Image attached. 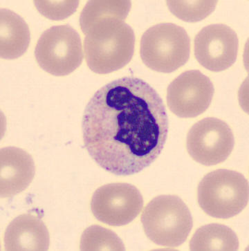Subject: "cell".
Returning a JSON list of instances; mask_svg holds the SVG:
<instances>
[{
    "instance_id": "cell-2",
    "label": "cell",
    "mask_w": 249,
    "mask_h": 251,
    "mask_svg": "<svg viewBox=\"0 0 249 251\" xmlns=\"http://www.w3.org/2000/svg\"><path fill=\"white\" fill-rule=\"evenodd\" d=\"M82 32L86 35V62L94 73H112L132 60L135 35L124 20L114 17L100 18Z\"/></svg>"
},
{
    "instance_id": "cell-10",
    "label": "cell",
    "mask_w": 249,
    "mask_h": 251,
    "mask_svg": "<svg viewBox=\"0 0 249 251\" xmlns=\"http://www.w3.org/2000/svg\"><path fill=\"white\" fill-rule=\"evenodd\" d=\"M236 32L224 24L205 26L195 38V58L200 65L213 72L229 68L238 58Z\"/></svg>"
},
{
    "instance_id": "cell-8",
    "label": "cell",
    "mask_w": 249,
    "mask_h": 251,
    "mask_svg": "<svg viewBox=\"0 0 249 251\" xmlns=\"http://www.w3.org/2000/svg\"><path fill=\"white\" fill-rule=\"evenodd\" d=\"M144 199L137 188L129 183H109L96 190L91 210L99 222L122 226L132 222L141 213Z\"/></svg>"
},
{
    "instance_id": "cell-15",
    "label": "cell",
    "mask_w": 249,
    "mask_h": 251,
    "mask_svg": "<svg viewBox=\"0 0 249 251\" xmlns=\"http://www.w3.org/2000/svg\"><path fill=\"white\" fill-rule=\"evenodd\" d=\"M130 8V1H89L80 14L82 31L100 18L114 17L125 20Z\"/></svg>"
},
{
    "instance_id": "cell-1",
    "label": "cell",
    "mask_w": 249,
    "mask_h": 251,
    "mask_svg": "<svg viewBox=\"0 0 249 251\" xmlns=\"http://www.w3.org/2000/svg\"><path fill=\"white\" fill-rule=\"evenodd\" d=\"M168 118L159 94L147 82L124 77L106 84L86 106L84 145L102 169L118 176L150 166L167 140Z\"/></svg>"
},
{
    "instance_id": "cell-16",
    "label": "cell",
    "mask_w": 249,
    "mask_h": 251,
    "mask_svg": "<svg viewBox=\"0 0 249 251\" xmlns=\"http://www.w3.org/2000/svg\"><path fill=\"white\" fill-rule=\"evenodd\" d=\"M81 251H124L122 240L109 229L94 225L86 229L80 239Z\"/></svg>"
},
{
    "instance_id": "cell-4",
    "label": "cell",
    "mask_w": 249,
    "mask_h": 251,
    "mask_svg": "<svg viewBox=\"0 0 249 251\" xmlns=\"http://www.w3.org/2000/svg\"><path fill=\"white\" fill-rule=\"evenodd\" d=\"M249 182L233 170L208 173L199 183L198 203L210 217L229 219L241 213L249 203Z\"/></svg>"
},
{
    "instance_id": "cell-14",
    "label": "cell",
    "mask_w": 249,
    "mask_h": 251,
    "mask_svg": "<svg viewBox=\"0 0 249 251\" xmlns=\"http://www.w3.org/2000/svg\"><path fill=\"white\" fill-rule=\"evenodd\" d=\"M190 249L193 251H238V237L226 226L210 224L197 230L190 242Z\"/></svg>"
},
{
    "instance_id": "cell-3",
    "label": "cell",
    "mask_w": 249,
    "mask_h": 251,
    "mask_svg": "<svg viewBox=\"0 0 249 251\" xmlns=\"http://www.w3.org/2000/svg\"><path fill=\"white\" fill-rule=\"evenodd\" d=\"M145 233L161 247L174 248L184 243L193 228L189 208L176 195H160L146 205L141 215Z\"/></svg>"
},
{
    "instance_id": "cell-5",
    "label": "cell",
    "mask_w": 249,
    "mask_h": 251,
    "mask_svg": "<svg viewBox=\"0 0 249 251\" xmlns=\"http://www.w3.org/2000/svg\"><path fill=\"white\" fill-rule=\"evenodd\" d=\"M191 39L186 30L173 23L151 26L141 39L140 54L148 68L172 73L188 61Z\"/></svg>"
},
{
    "instance_id": "cell-9",
    "label": "cell",
    "mask_w": 249,
    "mask_h": 251,
    "mask_svg": "<svg viewBox=\"0 0 249 251\" xmlns=\"http://www.w3.org/2000/svg\"><path fill=\"white\" fill-rule=\"evenodd\" d=\"M215 88L209 77L198 70L187 71L168 86L167 102L180 118H195L209 107Z\"/></svg>"
},
{
    "instance_id": "cell-17",
    "label": "cell",
    "mask_w": 249,
    "mask_h": 251,
    "mask_svg": "<svg viewBox=\"0 0 249 251\" xmlns=\"http://www.w3.org/2000/svg\"><path fill=\"white\" fill-rule=\"evenodd\" d=\"M218 1H167L172 13L188 23H197L207 18L216 8Z\"/></svg>"
},
{
    "instance_id": "cell-13",
    "label": "cell",
    "mask_w": 249,
    "mask_h": 251,
    "mask_svg": "<svg viewBox=\"0 0 249 251\" xmlns=\"http://www.w3.org/2000/svg\"><path fill=\"white\" fill-rule=\"evenodd\" d=\"M31 40L27 24L9 9L0 11V55L4 59H16L27 50Z\"/></svg>"
},
{
    "instance_id": "cell-18",
    "label": "cell",
    "mask_w": 249,
    "mask_h": 251,
    "mask_svg": "<svg viewBox=\"0 0 249 251\" xmlns=\"http://www.w3.org/2000/svg\"><path fill=\"white\" fill-rule=\"evenodd\" d=\"M35 7L51 20L65 19L76 11L78 1H35Z\"/></svg>"
},
{
    "instance_id": "cell-12",
    "label": "cell",
    "mask_w": 249,
    "mask_h": 251,
    "mask_svg": "<svg viewBox=\"0 0 249 251\" xmlns=\"http://www.w3.org/2000/svg\"><path fill=\"white\" fill-rule=\"evenodd\" d=\"M4 242L6 251H47L50 248V233L40 218L24 214L8 224Z\"/></svg>"
},
{
    "instance_id": "cell-6",
    "label": "cell",
    "mask_w": 249,
    "mask_h": 251,
    "mask_svg": "<svg viewBox=\"0 0 249 251\" xmlns=\"http://www.w3.org/2000/svg\"><path fill=\"white\" fill-rule=\"evenodd\" d=\"M35 57L47 73L55 76L69 75L80 67L83 60L80 35L69 25L52 26L40 37Z\"/></svg>"
},
{
    "instance_id": "cell-11",
    "label": "cell",
    "mask_w": 249,
    "mask_h": 251,
    "mask_svg": "<svg viewBox=\"0 0 249 251\" xmlns=\"http://www.w3.org/2000/svg\"><path fill=\"white\" fill-rule=\"evenodd\" d=\"M35 173L34 161L26 151L16 147L0 151V195L11 198L24 191L30 184Z\"/></svg>"
},
{
    "instance_id": "cell-7",
    "label": "cell",
    "mask_w": 249,
    "mask_h": 251,
    "mask_svg": "<svg viewBox=\"0 0 249 251\" xmlns=\"http://www.w3.org/2000/svg\"><path fill=\"white\" fill-rule=\"evenodd\" d=\"M233 131L224 121L208 117L195 124L187 134L188 154L197 162L206 166L226 161L233 151Z\"/></svg>"
}]
</instances>
